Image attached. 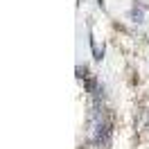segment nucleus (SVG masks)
<instances>
[{
  "instance_id": "nucleus-1",
  "label": "nucleus",
  "mask_w": 149,
  "mask_h": 149,
  "mask_svg": "<svg viewBox=\"0 0 149 149\" xmlns=\"http://www.w3.org/2000/svg\"><path fill=\"white\" fill-rule=\"evenodd\" d=\"M131 18L136 20V23H142V11H138V7H136V9L131 11Z\"/></svg>"
},
{
  "instance_id": "nucleus-2",
  "label": "nucleus",
  "mask_w": 149,
  "mask_h": 149,
  "mask_svg": "<svg viewBox=\"0 0 149 149\" xmlns=\"http://www.w3.org/2000/svg\"><path fill=\"white\" fill-rule=\"evenodd\" d=\"M97 2H100V5H104V0H97Z\"/></svg>"
}]
</instances>
